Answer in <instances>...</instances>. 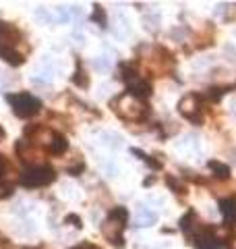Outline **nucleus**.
<instances>
[{
    "label": "nucleus",
    "instance_id": "nucleus-1",
    "mask_svg": "<svg viewBox=\"0 0 236 249\" xmlns=\"http://www.w3.org/2000/svg\"><path fill=\"white\" fill-rule=\"evenodd\" d=\"M114 110L124 121H143L147 114V106L143 104V100L131 96V93H122L114 100Z\"/></svg>",
    "mask_w": 236,
    "mask_h": 249
},
{
    "label": "nucleus",
    "instance_id": "nucleus-2",
    "mask_svg": "<svg viewBox=\"0 0 236 249\" xmlns=\"http://www.w3.org/2000/svg\"><path fill=\"white\" fill-rule=\"evenodd\" d=\"M127 218H129V212L124 208H114L108 214L104 224H102V233H104V237L110 243H114L118 247L122 245V231L127 226Z\"/></svg>",
    "mask_w": 236,
    "mask_h": 249
},
{
    "label": "nucleus",
    "instance_id": "nucleus-3",
    "mask_svg": "<svg viewBox=\"0 0 236 249\" xmlns=\"http://www.w3.org/2000/svg\"><path fill=\"white\" fill-rule=\"evenodd\" d=\"M6 102L13 106V112L21 116V119L33 116L42 108L40 98L31 96V93H6Z\"/></svg>",
    "mask_w": 236,
    "mask_h": 249
},
{
    "label": "nucleus",
    "instance_id": "nucleus-4",
    "mask_svg": "<svg viewBox=\"0 0 236 249\" xmlns=\"http://www.w3.org/2000/svg\"><path fill=\"white\" fill-rule=\"evenodd\" d=\"M54 181V171L50 166H27L21 174V183L25 187H44Z\"/></svg>",
    "mask_w": 236,
    "mask_h": 249
},
{
    "label": "nucleus",
    "instance_id": "nucleus-5",
    "mask_svg": "<svg viewBox=\"0 0 236 249\" xmlns=\"http://www.w3.org/2000/svg\"><path fill=\"white\" fill-rule=\"evenodd\" d=\"M178 110L184 119H189L191 123L201 124L203 121V112H201V96H195V93H189L178 102Z\"/></svg>",
    "mask_w": 236,
    "mask_h": 249
},
{
    "label": "nucleus",
    "instance_id": "nucleus-6",
    "mask_svg": "<svg viewBox=\"0 0 236 249\" xmlns=\"http://www.w3.org/2000/svg\"><path fill=\"white\" fill-rule=\"evenodd\" d=\"M19 154H21V160H25L29 166H42V160H44V154L35 148V145H27V143H19Z\"/></svg>",
    "mask_w": 236,
    "mask_h": 249
},
{
    "label": "nucleus",
    "instance_id": "nucleus-7",
    "mask_svg": "<svg viewBox=\"0 0 236 249\" xmlns=\"http://www.w3.org/2000/svg\"><path fill=\"white\" fill-rule=\"evenodd\" d=\"M158 222V214L151 212L149 208H139L137 210V216H135V226H151Z\"/></svg>",
    "mask_w": 236,
    "mask_h": 249
},
{
    "label": "nucleus",
    "instance_id": "nucleus-8",
    "mask_svg": "<svg viewBox=\"0 0 236 249\" xmlns=\"http://www.w3.org/2000/svg\"><path fill=\"white\" fill-rule=\"evenodd\" d=\"M220 210L228 222L236 224V197H226V200L220 202Z\"/></svg>",
    "mask_w": 236,
    "mask_h": 249
},
{
    "label": "nucleus",
    "instance_id": "nucleus-9",
    "mask_svg": "<svg viewBox=\"0 0 236 249\" xmlns=\"http://www.w3.org/2000/svg\"><path fill=\"white\" fill-rule=\"evenodd\" d=\"M207 166L216 172L218 179H228L230 177V168H228V164H222V162H218V160H209Z\"/></svg>",
    "mask_w": 236,
    "mask_h": 249
},
{
    "label": "nucleus",
    "instance_id": "nucleus-10",
    "mask_svg": "<svg viewBox=\"0 0 236 249\" xmlns=\"http://www.w3.org/2000/svg\"><path fill=\"white\" fill-rule=\"evenodd\" d=\"M50 150H52L54 154H62L66 150V139L60 133H54V139H52V143H50Z\"/></svg>",
    "mask_w": 236,
    "mask_h": 249
},
{
    "label": "nucleus",
    "instance_id": "nucleus-11",
    "mask_svg": "<svg viewBox=\"0 0 236 249\" xmlns=\"http://www.w3.org/2000/svg\"><path fill=\"white\" fill-rule=\"evenodd\" d=\"M93 69L95 71H100V73H106L110 69V58L108 56H98L93 61Z\"/></svg>",
    "mask_w": 236,
    "mask_h": 249
},
{
    "label": "nucleus",
    "instance_id": "nucleus-12",
    "mask_svg": "<svg viewBox=\"0 0 236 249\" xmlns=\"http://www.w3.org/2000/svg\"><path fill=\"white\" fill-rule=\"evenodd\" d=\"M35 19H38L40 23H44V25H46V23H52V15L48 13V9H44V6H40V9L35 11Z\"/></svg>",
    "mask_w": 236,
    "mask_h": 249
},
{
    "label": "nucleus",
    "instance_id": "nucleus-13",
    "mask_svg": "<svg viewBox=\"0 0 236 249\" xmlns=\"http://www.w3.org/2000/svg\"><path fill=\"white\" fill-rule=\"evenodd\" d=\"M73 81H75L77 85H81V87H87V77H85V71H83V67L81 64H77V73H75V77H73Z\"/></svg>",
    "mask_w": 236,
    "mask_h": 249
},
{
    "label": "nucleus",
    "instance_id": "nucleus-14",
    "mask_svg": "<svg viewBox=\"0 0 236 249\" xmlns=\"http://www.w3.org/2000/svg\"><path fill=\"white\" fill-rule=\"evenodd\" d=\"M93 21H98V23H100V27H106V15H104V11H102V6H95Z\"/></svg>",
    "mask_w": 236,
    "mask_h": 249
},
{
    "label": "nucleus",
    "instance_id": "nucleus-15",
    "mask_svg": "<svg viewBox=\"0 0 236 249\" xmlns=\"http://www.w3.org/2000/svg\"><path fill=\"white\" fill-rule=\"evenodd\" d=\"M166 183H168V185H170V187L174 189V193H180V195L184 193V187L180 185V183H176L172 177H168V179H166Z\"/></svg>",
    "mask_w": 236,
    "mask_h": 249
},
{
    "label": "nucleus",
    "instance_id": "nucleus-16",
    "mask_svg": "<svg viewBox=\"0 0 236 249\" xmlns=\"http://www.w3.org/2000/svg\"><path fill=\"white\" fill-rule=\"evenodd\" d=\"M54 17H56V21H60V23L69 21V15H66V11L62 9V6H58V9H56V15H54Z\"/></svg>",
    "mask_w": 236,
    "mask_h": 249
},
{
    "label": "nucleus",
    "instance_id": "nucleus-17",
    "mask_svg": "<svg viewBox=\"0 0 236 249\" xmlns=\"http://www.w3.org/2000/svg\"><path fill=\"white\" fill-rule=\"evenodd\" d=\"M6 168H9V166H6V162H4V158H2V156H0V179H2V177H4Z\"/></svg>",
    "mask_w": 236,
    "mask_h": 249
},
{
    "label": "nucleus",
    "instance_id": "nucleus-18",
    "mask_svg": "<svg viewBox=\"0 0 236 249\" xmlns=\"http://www.w3.org/2000/svg\"><path fill=\"white\" fill-rule=\"evenodd\" d=\"M66 222H75L77 229H81V220H79L77 216H69V218H66Z\"/></svg>",
    "mask_w": 236,
    "mask_h": 249
},
{
    "label": "nucleus",
    "instance_id": "nucleus-19",
    "mask_svg": "<svg viewBox=\"0 0 236 249\" xmlns=\"http://www.w3.org/2000/svg\"><path fill=\"white\" fill-rule=\"evenodd\" d=\"M73 249H98V247H95V245H91V243H81V245L73 247Z\"/></svg>",
    "mask_w": 236,
    "mask_h": 249
},
{
    "label": "nucleus",
    "instance_id": "nucleus-20",
    "mask_svg": "<svg viewBox=\"0 0 236 249\" xmlns=\"http://www.w3.org/2000/svg\"><path fill=\"white\" fill-rule=\"evenodd\" d=\"M4 137V131H2V127H0V139H2Z\"/></svg>",
    "mask_w": 236,
    "mask_h": 249
}]
</instances>
